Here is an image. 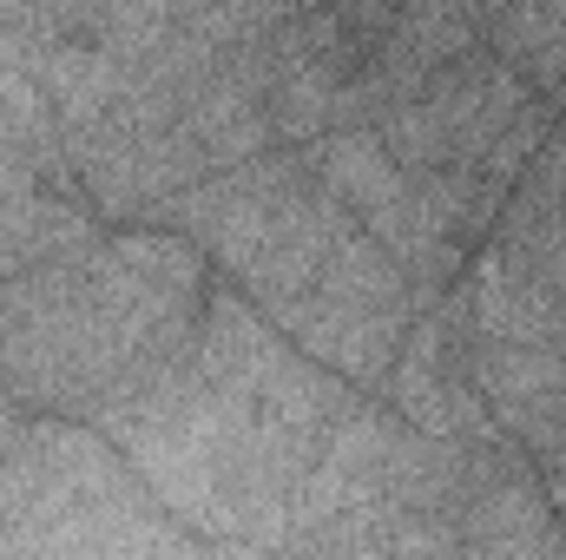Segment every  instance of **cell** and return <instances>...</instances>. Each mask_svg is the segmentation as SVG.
<instances>
[{"mask_svg": "<svg viewBox=\"0 0 566 560\" xmlns=\"http://www.w3.org/2000/svg\"><path fill=\"white\" fill-rule=\"evenodd\" d=\"M205 251L171 225H119L0 278V376L20 409L86 416L165 330L205 317Z\"/></svg>", "mask_w": 566, "mask_h": 560, "instance_id": "1", "label": "cell"}, {"mask_svg": "<svg viewBox=\"0 0 566 560\" xmlns=\"http://www.w3.org/2000/svg\"><path fill=\"white\" fill-rule=\"evenodd\" d=\"M80 422H93L151 488L165 515H178L205 548H277L303 468L323 435L244 403L211 383L198 363L139 390H106Z\"/></svg>", "mask_w": 566, "mask_h": 560, "instance_id": "2", "label": "cell"}, {"mask_svg": "<svg viewBox=\"0 0 566 560\" xmlns=\"http://www.w3.org/2000/svg\"><path fill=\"white\" fill-rule=\"evenodd\" d=\"M205 548L151 501L93 422H20L0 455V554H191Z\"/></svg>", "mask_w": 566, "mask_h": 560, "instance_id": "3", "label": "cell"}, {"mask_svg": "<svg viewBox=\"0 0 566 560\" xmlns=\"http://www.w3.org/2000/svg\"><path fill=\"white\" fill-rule=\"evenodd\" d=\"M376 139L396 152L402 172H474L501 191L521 185V172L541 158V145L560 133V106L541 100L494 46L461 53L454 66H441L422 93L382 106Z\"/></svg>", "mask_w": 566, "mask_h": 560, "instance_id": "4", "label": "cell"}, {"mask_svg": "<svg viewBox=\"0 0 566 560\" xmlns=\"http://www.w3.org/2000/svg\"><path fill=\"white\" fill-rule=\"evenodd\" d=\"M416 310H422V297H416L409 271L363 225H349L336 238V251L323 258V271L303 283L290 303L264 310V317L296 350L329 363L343 383L382 390L389 370H396V350H402V336L416 323Z\"/></svg>", "mask_w": 566, "mask_h": 560, "instance_id": "5", "label": "cell"}, {"mask_svg": "<svg viewBox=\"0 0 566 560\" xmlns=\"http://www.w3.org/2000/svg\"><path fill=\"white\" fill-rule=\"evenodd\" d=\"M402 442L409 422L382 403H356L343 422H329L303 468L283 554H389L396 548L389 488H396Z\"/></svg>", "mask_w": 566, "mask_h": 560, "instance_id": "6", "label": "cell"}, {"mask_svg": "<svg viewBox=\"0 0 566 560\" xmlns=\"http://www.w3.org/2000/svg\"><path fill=\"white\" fill-rule=\"evenodd\" d=\"M310 172L343 198V211L409 271L416 297L434 303L468 265V238L441 218V205L422 191L416 172L396 165V152L376 139V126H336L303 145Z\"/></svg>", "mask_w": 566, "mask_h": 560, "instance_id": "7", "label": "cell"}, {"mask_svg": "<svg viewBox=\"0 0 566 560\" xmlns=\"http://www.w3.org/2000/svg\"><path fill=\"white\" fill-rule=\"evenodd\" d=\"M198 370L224 390H238L244 403L296 422L310 435H323L329 422L356 409V383H343L329 363H316L310 350H296L277 323L238 290H211L205 297V330H198Z\"/></svg>", "mask_w": 566, "mask_h": 560, "instance_id": "8", "label": "cell"}, {"mask_svg": "<svg viewBox=\"0 0 566 560\" xmlns=\"http://www.w3.org/2000/svg\"><path fill=\"white\" fill-rule=\"evenodd\" d=\"M468 350H474V317H468L461 283H448L434 303L416 310V323H409V336L396 350V370L382 383V403L402 422L428 428V435H481V428H494L481 390H474Z\"/></svg>", "mask_w": 566, "mask_h": 560, "instance_id": "9", "label": "cell"}, {"mask_svg": "<svg viewBox=\"0 0 566 560\" xmlns=\"http://www.w3.org/2000/svg\"><path fill=\"white\" fill-rule=\"evenodd\" d=\"M488 20H494L488 0H402L382 46H376V66H369L376 86L389 93V106L422 93L428 80L441 66H454L461 53L488 46Z\"/></svg>", "mask_w": 566, "mask_h": 560, "instance_id": "10", "label": "cell"}, {"mask_svg": "<svg viewBox=\"0 0 566 560\" xmlns=\"http://www.w3.org/2000/svg\"><path fill=\"white\" fill-rule=\"evenodd\" d=\"M349 225H356V218L343 211V198L316 178V185L303 191V205L290 211V225H283L277 238H271V245H264L238 278H224V283H238L258 310H277V303H290L303 283L323 271V258L336 251V238H343Z\"/></svg>", "mask_w": 566, "mask_h": 560, "instance_id": "11", "label": "cell"}, {"mask_svg": "<svg viewBox=\"0 0 566 560\" xmlns=\"http://www.w3.org/2000/svg\"><path fill=\"white\" fill-rule=\"evenodd\" d=\"M488 46L541 100L566 106V0H501L488 20Z\"/></svg>", "mask_w": 566, "mask_h": 560, "instance_id": "12", "label": "cell"}, {"mask_svg": "<svg viewBox=\"0 0 566 560\" xmlns=\"http://www.w3.org/2000/svg\"><path fill=\"white\" fill-rule=\"evenodd\" d=\"M521 185L547 191V198H554V205L566 211V126H560V133H554L547 145H541V158H534V165L521 172Z\"/></svg>", "mask_w": 566, "mask_h": 560, "instance_id": "13", "label": "cell"}, {"mask_svg": "<svg viewBox=\"0 0 566 560\" xmlns=\"http://www.w3.org/2000/svg\"><path fill=\"white\" fill-rule=\"evenodd\" d=\"M541 481H547V501H554V515L566 528V448L560 455H541Z\"/></svg>", "mask_w": 566, "mask_h": 560, "instance_id": "14", "label": "cell"}, {"mask_svg": "<svg viewBox=\"0 0 566 560\" xmlns=\"http://www.w3.org/2000/svg\"><path fill=\"white\" fill-rule=\"evenodd\" d=\"M27 7H33V0H0V27H7V20H20Z\"/></svg>", "mask_w": 566, "mask_h": 560, "instance_id": "15", "label": "cell"}, {"mask_svg": "<svg viewBox=\"0 0 566 560\" xmlns=\"http://www.w3.org/2000/svg\"><path fill=\"white\" fill-rule=\"evenodd\" d=\"M0 409H20V396L7 390V376H0Z\"/></svg>", "mask_w": 566, "mask_h": 560, "instance_id": "16", "label": "cell"}]
</instances>
